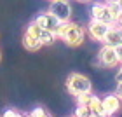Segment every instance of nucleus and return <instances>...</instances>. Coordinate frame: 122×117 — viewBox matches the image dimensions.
Wrapping results in <instances>:
<instances>
[{
  "mask_svg": "<svg viewBox=\"0 0 122 117\" xmlns=\"http://www.w3.org/2000/svg\"><path fill=\"white\" fill-rule=\"evenodd\" d=\"M49 12L54 14L61 23H68L71 18V5L68 0H51Z\"/></svg>",
  "mask_w": 122,
  "mask_h": 117,
  "instance_id": "20e7f679",
  "label": "nucleus"
},
{
  "mask_svg": "<svg viewBox=\"0 0 122 117\" xmlns=\"http://www.w3.org/2000/svg\"><path fill=\"white\" fill-rule=\"evenodd\" d=\"M110 26H112V25H107V23H101V21L91 19L89 25H87V30L86 32L89 33V37L92 38V40L103 42L105 37H107V33H108V30H110Z\"/></svg>",
  "mask_w": 122,
  "mask_h": 117,
  "instance_id": "6e6552de",
  "label": "nucleus"
},
{
  "mask_svg": "<svg viewBox=\"0 0 122 117\" xmlns=\"http://www.w3.org/2000/svg\"><path fill=\"white\" fill-rule=\"evenodd\" d=\"M23 117H31V114H23Z\"/></svg>",
  "mask_w": 122,
  "mask_h": 117,
  "instance_id": "4be33fe9",
  "label": "nucleus"
},
{
  "mask_svg": "<svg viewBox=\"0 0 122 117\" xmlns=\"http://www.w3.org/2000/svg\"><path fill=\"white\" fill-rule=\"evenodd\" d=\"M117 23H119V25L122 26V16H120V18H119V21H117Z\"/></svg>",
  "mask_w": 122,
  "mask_h": 117,
  "instance_id": "412c9836",
  "label": "nucleus"
},
{
  "mask_svg": "<svg viewBox=\"0 0 122 117\" xmlns=\"http://www.w3.org/2000/svg\"><path fill=\"white\" fill-rule=\"evenodd\" d=\"M89 108H91V112H92L94 117H108L107 112H105V108H103V100L94 96V94H92V98L89 101Z\"/></svg>",
  "mask_w": 122,
  "mask_h": 117,
  "instance_id": "f8f14e48",
  "label": "nucleus"
},
{
  "mask_svg": "<svg viewBox=\"0 0 122 117\" xmlns=\"http://www.w3.org/2000/svg\"><path fill=\"white\" fill-rule=\"evenodd\" d=\"M70 117H75V115H70Z\"/></svg>",
  "mask_w": 122,
  "mask_h": 117,
  "instance_id": "393cba45",
  "label": "nucleus"
},
{
  "mask_svg": "<svg viewBox=\"0 0 122 117\" xmlns=\"http://www.w3.org/2000/svg\"><path fill=\"white\" fill-rule=\"evenodd\" d=\"M23 46H25V49H28V51H38V49L42 47V44L33 33H30L26 30L25 35H23Z\"/></svg>",
  "mask_w": 122,
  "mask_h": 117,
  "instance_id": "9b49d317",
  "label": "nucleus"
},
{
  "mask_svg": "<svg viewBox=\"0 0 122 117\" xmlns=\"http://www.w3.org/2000/svg\"><path fill=\"white\" fill-rule=\"evenodd\" d=\"M79 2H91V0H79Z\"/></svg>",
  "mask_w": 122,
  "mask_h": 117,
  "instance_id": "5701e85b",
  "label": "nucleus"
},
{
  "mask_svg": "<svg viewBox=\"0 0 122 117\" xmlns=\"http://www.w3.org/2000/svg\"><path fill=\"white\" fill-rule=\"evenodd\" d=\"M0 117H2V115H0Z\"/></svg>",
  "mask_w": 122,
  "mask_h": 117,
  "instance_id": "bb28decb",
  "label": "nucleus"
},
{
  "mask_svg": "<svg viewBox=\"0 0 122 117\" xmlns=\"http://www.w3.org/2000/svg\"><path fill=\"white\" fill-rule=\"evenodd\" d=\"M0 58H2V54H0Z\"/></svg>",
  "mask_w": 122,
  "mask_h": 117,
  "instance_id": "a878e982",
  "label": "nucleus"
},
{
  "mask_svg": "<svg viewBox=\"0 0 122 117\" xmlns=\"http://www.w3.org/2000/svg\"><path fill=\"white\" fill-rule=\"evenodd\" d=\"M26 30H28L30 33H33V35L40 40L42 46H51V44H54V40L58 38L54 32H49V30H46V28H42V26H38L35 21H31Z\"/></svg>",
  "mask_w": 122,
  "mask_h": 117,
  "instance_id": "0eeeda50",
  "label": "nucleus"
},
{
  "mask_svg": "<svg viewBox=\"0 0 122 117\" xmlns=\"http://www.w3.org/2000/svg\"><path fill=\"white\" fill-rule=\"evenodd\" d=\"M108 5H110V11H112V16H113L115 23H117L119 18L122 16V9H120V5H119V4H108Z\"/></svg>",
  "mask_w": 122,
  "mask_h": 117,
  "instance_id": "4468645a",
  "label": "nucleus"
},
{
  "mask_svg": "<svg viewBox=\"0 0 122 117\" xmlns=\"http://www.w3.org/2000/svg\"><path fill=\"white\" fill-rule=\"evenodd\" d=\"M105 2H107V4H119L120 0H105Z\"/></svg>",
  "mask_w": 122,
  "mask_h": 117,
  "instance_id": "aec40b11",
  "label": "nucleus"
},
{
  "mask_svg": "<svg viewBox=\"0 0 122 117\" xmlns=\"http://www.w3.org/2000/svg\"><path fill=\"white\" fill-rule=\"evenodd\" d=\"M105 46H112V47H119L122 46V26L119 25H112L110 26V30L107 33V37H105L103 40Z\"/></svg>",
  "mask_w": 122,
  "mask_h": 117,
  "instance_id": "9d476101",
  "label": "nucleus"
},
{
  "mask_svg": "<svg viewBox=\"0 0 122 117\" xmlns=\"http://www.w3.org/2000/svg\"><path fill=\"white\" fill-rule=\"evenodd\" d=\"M33 21H35L38 26H42V28H46V30H49V32H54V33H58L59 28H61V25H63V23H61V21L56 18V16L51 14L49 11H46V12H40ZM56 37H58V35H56Z\"/></svg>",
  "mask_w": 122,
  "mask_h": 117,
  "instance_id": "423d86ee",
  "label": "nucleus"
},
{
  "mask_svg": "<svg viewBox=\"0 0 122 117\" xmlns=\"http://www.w3.org/2000/svg\"><path fill=\"white\" fill-rule=\"evenodd\" d=\"M115 94L122 100V82H117V91H115Z\"/></svg>",
  "mask_w": 122,
  "mask_h": 117,
  "instance_id": "6ab92c4d",
  "label": "nucleus"
},
{
  "mask_svg": "<svg viewBox=\"0 0 122 117\" xmlns=\"http://www.w3.org/2000/svg\"><path fill=\"white\" fill-rule=\"evenodd\" d=\"M75 117H94L89 107H82V105H77L75 110Z\"/></svg>",
  "mask_w": 122,
  "mask_h": 117,
  "instance_id": "ddd939ff",
  "label": "nucleus"
},
{
  "mask_svg": "<svg viewBox=\"0 0 122 117\" xmlns=\"http://www.w3.org/2000/svg\"><path fill=\"white\" fill-rule=\"evenodd\" d=\"M91 19L101 21V23H107V25H115V19L112 16V11H110V5L107 2H94L92 4Z\"/></svg>",
  "mask_w": 122,
  "mask_h": 117,
  "instance_id": "7ed1b4c3",
  "label": "nucleus"
},
{
  "mask_svg": "<svg viewBox=\"0 0 122 117\" xmlns=\"http://www.w3.org/2000/svg\"><path fill=\"white\" fill-rule=\"evenodd\" d=\"M115 80H117V82H122V63H120L119 70H117V75H115Z\"/></svg>",
  "mask_w": 122,
  "mask_h": 117,
  "instance_id": "f3484780",
  "label": "nucleus"
},
{
  "mask_svg": "<svg viewBox=\"0 0 122 117\" xmlns=\"http://www.w3.org/2000/svg\"><path fill=\"white\" fill-rule=\"evenodd\" d=\"M98 63L105 66V68H113V66L119 65V58H117V51L112 46H105L99 49L98 53Z\"/></svg>",
  "mask_w": 122,
  "mask_h": 117,
  "instance_id": "39448f33",
  "label": "nucleus"
},
{
  "mask_svg": "<svg viewBox=\"0 0 122 117\" xmlns=\"http://www.w3.org/2000/svg\"><path fill=\"white\" fill-rule=\"evenodd\" d=\"M103 108H105V112H107L108 117H112V115H115L117 112L122 110V100L115 93L108 94V96L103 98Z\"/></svg>",
  "mask_w": 122,
  "mask_h": 117,
  "instance_id": "1a4fd4ad",
  "label": "nucleus"
},
{
  "mask_svg": "<svg viewBox=\"0 0 122 117\" xmlns=\"http://www.w3.org/2000/svg\"><path fill=\"white\" fill-rule=\"evenodd\" d=\"M56 35H58V38L65 40L66 46H70V47H79V46L84 44L87 32L84 30V26L68 21V23H63V25H61V28H59V32L56 33Z\"/></svg>",
  "mask_w": 122,
  "mask_h": 117,
  "instance_id": "f257e3e1",
  "label": "nucleus"
},
{
  "mask_svg": "<svg viewBox=\"0 0 122 117\" xmlns=\"http://www.w3.org/2000/svg\"><path fill=\"white\" fill-rule=\"evenodd\" d=\"M115 51H117V58H119V65L122 63V46L115 47Z\"/></svg>",
  "mask_w": 122,
  "mask_h": 117,
  "instance_id": "a211bd4d",
  "label": "nucleus"
},
{
  "mask_svg": "<svg viewBox=\"0 0 122 117\" xmlns=\"http://www.w3.org/2000/svg\"><path fill=\"white\" fill-rule=\"evenodd\" d=\"M66 89L71 96H82V94L92 93V82L89 80V77L73 72L66 77Z\"/></svg>",
  "mask_w": 122,
  "mask_h": 117,
  "instance_id": "f03ea898",
  "label": "nucleus"
},
{
  "mask_svg": "<svg viewBox=\"0 0 122 117\" xmlns=\"http://www.w3.org/2000/svg\"><path fill=\"white\" fill-rule=\"evenodd\" d=\"M2 117H23V114H19L18 110H5Z\"/></svg>",
  "mask_w": 122,
  "mask_h": 117,
  "instance_id": "dca6fc26",
  "label": "nucleus"
},
{
  "mask_svg": "<svg viewBox=\"0 0 122 117\" xmlns=\"http://www.w3.org/2000/svg\"><path fill=\"white\" fill-rule=\"evenodd\" d=\"M31 117H51V115H49L47 112H46V110H44L42 107H37V108H33L31 110Z\"/></svg>",
  "mask_w": 122,
  "mask_h": 117,
  "instance_id": "2eb2a0df",
  "label": "nucleus"
},
{
  "mask_svg": "<svg viewBox=\"0 0 122 117\" xmlns=\"http://www.w3.org/2000/svg\"><path fill=\"white\" fill-rule=\"evenodd\" d=\"M119 5H120V9H122V0H120V2H119Z\"/></svg>",
  "mask_w": 122,
  "mask_h": 117,
  "instance_id": "b1692460",
  "label": "nucleus"
}]
</instances>
